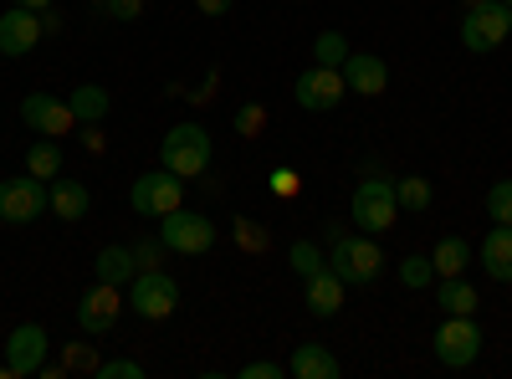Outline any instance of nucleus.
<instances>
[{"label": "nucleus", "mask_w": 512, "mask_h": 379, "mask_svg": "<svg viewBox=\"0 0 512 379\" xmlns=\"http://www.w3.org/2000/svg\"><path fill=\"white\" fill-rule=\"evenodd\" d=\"M287 262H292V272H297V282H308L313 272H323L328 267V257L313 246V241H292V251H287Z\"/></svg>", "instance_id": "26"}, {"label": "nucleus", "mask_w": 512, "mask_h": 379, "mask_svg": "<svg viewBox=\"0 0 512 379\" xmlns=\"http://www.w3.org/2000/svg\"><path fill=\"white\" fill-rule=\"evenodd\" d=\"M487 216H492L497 226H512V180H497V185L487 190Z\"/></svg>", "instance_id": "29"}, {"label": "nucleus", "mask_w": 512, "mask_h": 379, "mask_svg": "<svg viewBox=\"0 0 512 379\" xmlns=\"http://www.w3.org/2000/svg\"><path fill=\"white\" fill-rule=\"evenodd\" d=\"M477 262L487 267L492 282H512V226H492V231H487Z\"/></svg>", "instance_id": "18"}, {"label": "nucleus", "mask_w": 512, "mask_h": 379, "mask_svg": "<svg viewBox=\"0 0 512 379\" xmlns=\"http://www.w3.org/2000/svg\"><path fill=\"white\" fill-rule=\"evenodd\" d=\"M164 257H169V246H164V241H134V267H139V272L164 267Z\"/></svg>", "instance_id": "31"}, {"label": "nucleus", "mask_w": 512, "mask_h": 379, "mask_svg": "<svg viewBox=\"0 0 512 379\" xmlns=\"http://www.w3.org/2000/svg\"><path fill=\"white\" fill-rule=\"evenodd\" d=\"M41 31L57 36V31H62V16H57V11H41Z\"/></svg>", "instance_id": "39"}, {"label": "nucleus", "mask_w": 512, "mask_h": 379, "mask_svg": "<svg viewBox=\"0 0 512 379\" xmlns=\"http://www.w3.org/2000/svg\"><path fill=\"white\" fill-rule=\"evenodd\" d=\"M0 379H11V364H0Z\"/></svg>", "instance_id": "41"}, {"label": "nucleus", "mask_w": 512, "mask_h": 379, "mask_svg": "<svg viewBox=\"0 0 512 379\" xmlns=\"http://www.w3.org/2000/svg\"><path fill=\"white\" fill-rule=\"evenodd\" d=\"M62 369H82V374H98V354L88 344H67L62 349Z\"/></svg>", "instance_id": "33"}, {"label": "nucleus", "mask_w": 512, "mask_h": 379, "mask_svg": "<svg viewBox=\"0 0 512 379\" xmlns=\"http://www.w3.org/2000/svg\"><path fill=\"white\" fill-rule=\"evenodd\" d=\"M400 282H405L410 292H425V287L436 282V262H431V257H405V262H400Z\"/></svg>", "instance_id": "28"}, {"label": "nucleus", "mask_w": 512, "mask_h": 379, "mask_svg": "<svg viewBox=\"0 0 512 379\" xmlns=\"http://www.w3.org/2000/svg\"><path fill=\"white\" fill-rule=\"evenodd\" d=\"M175 308H180V282L169 277L164 267H154V272H134V313H139V318L159 323V318H169Z\"/></svg>", "instance_id": "9"}, {"label": "nucleus", "mask_w": 512, "mask_h": 379, "mask_svg": "<svg viewBox=\"0 0 512 379\" xmlns=\"http://www.w3.org/2000/svg\"><path fill=\"white\" fill-rule=\"evenodd\" d=\"M93 210V195L82 180H52V216L57 221H82Z\"/></svg>", "instance_id": "19"}, {"label": "nucleus", "mask_w": 512, "mask_h": 379, "mask_svg": "<svg viewBox=\"0 0 512 379\" xmlns=\"http://www.w3.org/2000/svg\"><path fill=\"white\" fill-rule=\"evenodd\" d=\"M436 359L446 364V369H466V364H477V354H482V328L472 323V313H446V323L436 328Z\"/></svg>", "instance_id": "7"}, {"label": "nucleus", "mask_w": 512, "mask_h": 379, "mask_svg": "<svg viewBox=\"0 0 512 379\" xmlns=\"http://www.w3.org/2000/svg\"><path fill=\"white\" fill-rule=\"evenodd\" d=\"M436 303H441V313H477V287L466 282V277H441V287H436Z\"/></svg>", "instance_id": "24"}, {"label": "nucleus", "mask_w": 512, "mask_h": 379, "mask_svg": "<svg viewBox=\"0 0 512 379\" xmlns=\"http://www.w3.org/2000/svg\"><path fill=\"white\" fill-rule=\"evenodd\" d=\"M287 374L297 379H338V354L328 344H297L287 359Z\"/></svg>", "instance_id": "17"}, {"label": "nucleus", "mask_w": 512, "mask_h": 379, "mask_svg": "<svg viewBox=\"0 0 512 379\" xmlns=\"http://www.w3.org/2000/svg\"><path fill=\"white\" fill-rule=\"evenodd\" d=\"M11 6H26V11H52V0H11Z\"/></svg>", "instance_id": "40"}, {"label": "nucleus", "mask_w": 512, "mask_h": 379, "mask_svg": "<svg viewBox=\"0 0 512 379\" xmlns=\"http://www.w3.org/2000/svg\"><path fill=\"white\" fill-rule=\"evenodd\" d=\"M431 262H436V277H461L466 267H472V246H466L461 236H441Z\"/></svg>", "instance_id": "22"}, {"label": "nucleus", "mask_w": 512, "mask_h": 379, "mask_svg": "<svg viewBox=\"0 0 512 379\" xmlns=\"http://www.w3.org/2000/svg\"><path fill=\"white\" fill-rule=\"evenodd\" d=\"M461 6H477V0H461Z\"/></svg>", "instance_id": "42"}, {"label": "nucleus", "mask_w": 512, "mask_h": 379, "mask_svg": "<svg viewBox=\"0 0 512 379\" xmlns=\"http://www.w3.org/2000/svg\"><path fill=\"white\" fill-rule=\"evenodd\" d=\"M93 379H144V364H134V359H108V364H98Z\"/></svg>", "instance_id": "36"}, {"label": "nucleus", "mask_w": 512, "mask_h": 379, "mask_svg": "<svg viewBox=\"0 0 512 379\" xmlns=\"http://www.w3.org/2000/svg\"><path fill=\"white\" fill-rule=\"evenodd\" d=\"M52 210V185L21 175V180H0V221L6 226H31Z\"/></svg>", "instance_id": "5"}, {"label": "nucleus", "mask_w": 512, "mask_h": 379, "mask_svg": "<svg viewBox=\"0 0 512 379\" xmlns=\"http://www.w3.org/2000/svg\"><path fill=\"white\" fill-rule=\"evenodd\" d=\"M395 200H400V210H431V200H436V190H431V180L425 175H405V180H395Z\"/></svg>", "instance_id": "25"}, {"label": "nucleus", "mask_w": 512, "mask_h": 379, "mask_svg": "<svg viewBox=\"0 0 512 379\" xmlns=\"http://www.w3.org/2000/svg\"><path fill=\"white\" fill-rule=\"evenodd\" d=\"M118 313H123L118 287H113V282H93L88 292H82V303H77V328L98 339V333H108V328L118 323Z\"/></svg>", "instance_id": "13"}, {"label": "nucleus", "mask_w": 512, "mask_h": 379, "mask_svg": "<svg viewBox=\"0 0 512 379\" xmlns=\"http://www.w3.org/2000/svg\"><path fill=\"white\" fill-rule=\"evenodd\" d=\"M338 72H344L349 93H359V98H379L384 88H390V67H384V57H374V52H349V62Z\"/></svg>", "instance_id": "15"}, {"label": "nucleus", "mask_w": 512, "mask_h": 379, "mask_svg": "<svg viewBox=\"0 0 512 379\" xmlns=\"http://www.w3.org/2000/svg\"><path fill=\"white\" fill-rule=\"evenodd\" d=\"M67 108H72L77 123H103L108 108H113V98H108V88H98V82H82V88L67 98Z\"/></svg>", "instance_id": "21"}, {"label": "nucleus", "mask_w": 512, "mask_h": 379, "mask_svg": "<svg viewBox=\"0 0 512 379\" xmlns=\"http://www.w3.org/2000/svg\"><path fill=\"white\" fill-rule=\"evenodd\" d=\"M303 303H308L313 318H338V308H344V277H338L333 267L313 272L303 282Z\"/></svg>", "instance_id": "16"}, {"label": "nucleus", "mask_w": 512, "mask_h": 379, "mask_svg": "<svg viewBox=\"0 0 512 379\" xmlns=\"http://www.w3.org/2000/svg\"><path fill=\"white\" fill-rule=\"evenodd\" d=\"M344 93H349V82H344V72H338V67L313 62V67L297 72V108H308V113L338 108V103H344Z\"/></svg>", "instance_id": "8"}, {"label": "nucleus", "mask_w": 512, "mask_h": 379, "mask_svg": "<svg viewBox=\"0 0 512 379\" xmlns=\"http://www.w3.org/2000/svg\"><path fill=\"white\" fill-rule=\"evenodd\" d=\"M185 205V180L180 175H169V170H149L134 180V210L139 216H169V210H180Z\"/></svg>", "instance_id": "10"}, {"label": "nucleus", "mask_w": 512, "mask_h": 379, "mask_svg": "<svg viewBox=\"0 0 512 379\" xmlns=\"http://www.w3.org/2000/svg\"><path fill=\"white\" fill-rule=\"evenodd\" d=\"M282 374H287V364H267V359H256V364L241 369V379H282Z\"/></svg>", "instance_id": "37"}, {"label": "nucleus", "mask_w": 512, "mask_h": 379, "mask_svg": "<svg viewBox=\"0 0 512 379\" xmlns=\"http://www.w3.org/2000/svg\"><path fill=\"white\" fill-rule=\"evenodd\" d=\"M267 180H272V195H277V200H292L297 190H303V180H297L292 164H277V170H272Z\"/></svg>", "instance_id": "34"}, {"label": "nucleus", "mask_w": 512, "mask_h": 379, "mask_svg": "<svg viewBox=\"0 0 512 379\" xmlns=\"http://www.w3.org/2000/svg\"><path fill=\"white\" fill-rule=\"evenodd\" d=\"M159 241L169 251H180V257H205L210 246H216V221H205L200 210H169V216H159Z\"/></svg>", "instance_id": "6"}, {"label": "nucleus", "mask_w": 512, "mask_h": 379, "mask_svg": "<svg viewBox=\"0 0 512 379\" xmlns=\"http://www.w3.org/2000/svg\"><path fill=\"white\" fill-rule=\"evenodd\" d=\"M93 272H98V282H113V287H123V282H134V246H103L98 257H93Z\"/></svg>", "instance_id": "20"}, {"label": "nucleus", "mask_w": 512, "mask_h": 379, "mask_svg": "<svg viewBox=\"0 0 512 379\" xmlns=\"http://www.w3.org/2000/svg\"><path fill=\"white\" fill-rule=\"evenodd\" d=\"M159 159H164V170H169V175L200 180V175H210V159H216V139H210L200 123H175V129L164 134V144H159Z\"/></svg>", "instance_id": "1"}, {"label": "nucleus", "mask_w": 512, "mask_h": 379, "mask_svg": "<svg viewBox=\"0 0 512 379\" xmlns=\"http://www.w3.org/2000/svg\"><path fill=\"white\" fill-rule=\"evenodd\" d=\"M26 175H36V180H57V175H62V144L36 134V144L26 149Z\"/></svg>", "instance_id": "23"}, {"label": "nucleus", "mask_w": 512, "mask_h": 379, "mask_svg": "<svg viewBox=\"0 0 512 379\" xmlns=\"http://www.w3.org/2000/svg\"><path fill=\"white\" fill-rule=\"evenodd\" d=\"M98 11L108 21H139L144 16V0H98Z\"/></svg>", "instance_id": "35"}, {"label": "nucleus", "mask_w": 512, "mask_h": 379, "mask_svg": "<svg viewBox=\"0 0 512 379\" xmlns=\"http://www.w3.org/2000/svg\"><path fill=\"white\" fill-rule=\"evenodd\" d=\"M47 354H52V339H47V328H41V323H21V328H11V344H6L11 379H31V374H41Z\"/></svg>", "instance_id": "11"}, {"label": "nucleus", "mask_w": 512, "mask_h": 379, "mask_svg": "<svg viewBox=\"0 0 512 379\" xmlns=\"http://www.w3.org/2000/svg\"><path fill=\"white\" fill-rule=\"evenodd\" d=\"M502 6H507V11H512V0H502Z\"/></svg>", "instance_id": "43"}, {"label": "nucleus", "mask_w": 512, "mask_h": 379, "mask_svg": "<svg viewBox=\"0 0 512 379\" xmlns=\"http://www.w3.org/2000/svg\"><path fill=\"white\" fill-rule=\"evenodd\" d=\"M195 6H200V16H226L236 0H195Z\"/></svg>", "instance_id": "38"}, {"label": "nucleus", "mask_w": 512, "mask_h": 379, "mask_svg": "<svg viewBox=\"0 0 512 379\" xmlns=\"http://www.w3.org/2000/svg\"><path fill=\"white\" fill-rule=\"evenodd\" d=\"M41 36H47L41 31V11L11 6L6 16H0V57H26Z\"/></svg>", "instance_id": "14"}, {"label": "nucleus", "mask_w": 512, "mask_h": 379, "mask_svg": "<svg viewBox=\"0 0 512 379\" xmlns=\"http://www.w3.org/2000/svg\"><path fill=\"white\" fill-rule=\"evenodd\" d=\"M21 123H26L31 134H41V139H62L77 118H72L67 98H52V93H26V98H21Z\"/></svg>", "instance_id": "12"}, {"label": "nucleus", "mask_w": 512, "mask_h": 379, "mask_svg": "<svg viewBox=\"0 0 512 379\" xmlns=\"http://www.w3.org/2000/svg\"><path fill=\"white\" fill-rule=\"evenodd\" d=\"M349 221L364 236H384L400 221V200H395V180H359L354 200H349Z\"/></svg>", "instance_id": "2"}, {"label": "nucleus", "mask_w": 512, "mask_h": 379, "mask_svg": "<svg viewBox=\"0 0 512 379\" xmlns=\"http://www.w3.org/2000/svg\"><path fill=\"white\" fill-rule=\"evenodd\" d=\"M313 62H323V67H344V62H349V41H344V31H318V41H313Z\"/></svg>", "instance_id": "27"}, {"label": "nucleus", "mask_w": 512, "mask_h": 379, "mask_svg": "<svg viewBox=\"0 0 512 379\" xmlns=\"http://www.w3.org/2000/svg\"><path fill=\"white\" fill-rule=\"evenodd\" d=\"M236 241H241L246 251H267L272 236H267V226H256L251 216H236Z\"/></svg>", "instance_id": "32"}, {"label": "nucleus", "mask_w": 512, "mask_h": 379, "mask_svg": "<svg viewBox=\"0 0 512 379\" xmlns=\"http://www.w3.org/2000/svg\"><path fill=\"white\" fill-rule=\"evenodd\" d=\"M262 129H267V108H262V103H246V108H236V134H241V139H256Z\"/></svg>", "instance_id": "30"}, {"label": "nucleus", "mask_w": 512, "mask_h": 379, "mask_svg": "<svg viewBox=\"0 0 512 379\" xmlns=\"http://www.w3.org/2000/svg\"><path fill=\"white\" fill-rule=\"evenodd\" d=\"M328 267L344 277V287H369L384 267V251L374 236H333V251H328Z\"/></svg>", "instance_id": "4"}, {"label": "nucleus", "mask_w": 512, "mask_h": 379, "mask_svg": "<svg viewBox=\"0 0 512 379\" xmlns=\"http://www.w3.org/2000/svg\"><path fill=\"white\" fill-rule=\"evenodd\" d=\"M507 36H512V11L502 6V0H477V6H466V16H461V47L466 52L487 57Z\"/></svg>", "instance_id": "3"}]
</instances>
